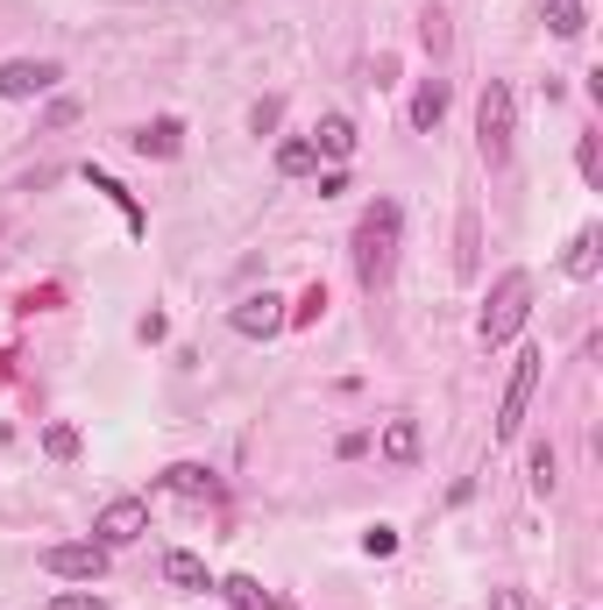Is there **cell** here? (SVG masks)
I'll return each mask as SVG.
<instances>
[{"label": "cell", "instance_id": "obj_16", "mask_svg": "<svg viewBox=\"0 0 603 610\" xmlns=\"http://www.w3.org/2000/svg\"><path fill=\"white\" fill-rule=\"evenodd\" d=\"M214 589H220V597H228L235 610H284L263 583H255V575H228V583H214Z\"/></svg>", "mask_w": 603, "mask_h": 610}, {"label": "cell", "instance_id": "obj_10", "mask_svg": "<svg viewBox=\"0 0 603 610\" xmlns=\"http://www.w3.org/2000/svg\"><path fill=\"white\" fill-rule=\"evenodd\" d=\"M405 122L419 128V136H433V128L447 122V79H419V93H412V114Z\"/></svg>", "mask_w": 603, "mask_h": 610}, {"label": "cell", "instance_id": "obj_6", "mask_svg": "<svg viewBox=\"0 0 603 610\" xmlns=\"http://www.w3.org/2000/svg\"><path fill=\"white\" fill-rule=\"evenodd\" d=\"M143 532H149V504H143V497L100 504V518H93V540H100V546H128V540H143Z\"/></svg>", "mask_w": 603, "mask_h": 610}, {"label": "cell", "instance_id": "obj_30", "mask_svg": "<svg viewBox=\"0 0 603 610\" xmlns=\"http://www.w3.org/2000/svg\"><path fill=\"white\" fill-rule=\"evenodd\" d=\"M79 122V100H50V114H43V128H71Z\"/></svg>", "mask_w": 603, "mask_h": 610}, {"label": "cell", "instance_id": "obj_31", "mask_svg": "<svg viewBox=\"0 0 603 610\" xmlns=\"http://www.w3.org/2000/svg\"><path fill=\"white\" fill-rule=\"evenodd\" d=\"M135 334H143V341H163V334H171V320H163V312H143V326H135Z\"/></svg>", "mask_w": 603, "mask_h": 610}, {"label": "cell", "instance_id": "obj_8", "mask_svg": "<svg viewBox=\"0 0 603 610\" xmlns=\"http://www.w3.org/2000/svg\"><path fill=\"white\" fill-rule=\"evenodd\" d=\"M228 326H235L241 341H270L284 326V299H277V291H249V299L228 312Z\"/></svg>", "mask_w": 603, "mask_h": 610}, {"label": "cell", "instance_id": "obj_24", "mask_svg": "<svg viewBox=\"0 0 603 610\" xmlns=\"http://www.w3.org/2000/svg\"><path fill=\"white\" fill-rule=\"evenodd\" d=\"M576 163H582V185H603V142H596V136H582Z\"/></svg>", "mask_w": 603, "mask_h": 610}, {"label": "cell", "instance_id": "obj_11", "mask_svg": "<svg viewBox=\"0 0 603 610\" xmlns=\"http://www.w3.org/2000/svg\"><path fill=\"white\" fill-rule=\"evenodd\" d=\"M312 157H334V163L355 157V122L349 114H327V122L312 128Z\"/></svg>", "mask_w": 603, "mask_h": 610}, {"label": "cell", "instance_id": "obj_4", "mask_svg": "<svg viewBox=\"0 0 603 610\" xmlns=\"http://www.w3.org/2000/svg\"><path fill=\"white\" fill-rule=\"evenodd\" d=\"M539 369H547V355H539V348H519L511 383H504V398H497V440H519L525 412H533V391H539Z\"/></svg>", "mask_w": 603, "mask_h": 610}, {"label": "cell", "instance_id": "obj_19", "mask_svg": "<svg viewBox=\"0 0 603 610\" xmlns=\"http://www.w3.org/2000/svg\"><path fill=\"white\" fill-rule=\"evenodd\" d=\"M320 312H327V285H320V277H312V285L298 291V306L284 312V326H320Z\"/></svg>", "mask_w": 603, "mask_h": 610}, {"label": "cell", "instance_id": "obj_2", "mask_svg": "<svg viewBox=\"0 0 603 610\" xmlns=\"http://www.w3.org/2000/svg\"><path fill=\"white\" fill-rule=\"evenodd\" d=\"M525 312H533V277H525V271H504V277L490 285V306L476 312L482 348H504V341L525 326Z\"/></svg>", "mask_w": 603, "mask_h": 610}, {"label": "cell", "instance_id": "obj_22", "mask_svg": "<svg viewBox=\"0 0 603 610\" xmlns=\"http://www.w3.org/2000/svg\"><path fill=\"white\" fill-rule=\"evenodd\" d=\"M43 454H50V461H71V454H79V426H65V419L43 426Z\"/></svg>", "mask_w": 603, "mask_h": 610}, {"label": "cell", "instance_id": "obj_7", "mask_svg": "<svg viewBox=\"0 0 603 610\" xmlns=\"http://www.w3.org/2000/svg\"><path fill=\"white\" fill-rule=\"evenodd\" d=\"M57 79H65V71H57L50 57H8V65H0V100H36V93H50Z\"/></svg>", "mask_w": 603, "mask_h": 610}, {"label": "cell", "instance_id": "obj_32", "mask_svg": "<svg viewBox=\"0 0 603 610\" xmlns=\"http://www.w3.org/2000/svg\"><path fill=\"white\" fill-rule=\"evenodd\" d=\"M490 610H525V597L519 589H490Z\"/></svg>", "mask_w": 603, "mask_h": 610}, {"label": "cell", "instance_id": "obj_18", "mask_svg": "<svg viewBox=\"0 0 603 610\" xmlns=\"http://www.w3.org/2000/svg\"><path fill=\"white\" fill-rule=\"evenodd\" d=\"M419 43H426L433 57H447V8H441V0H426V8H419Z\"/></svg>", "mask_w": 603, "mask_h": 610}, {"label": "cell", "instance_id": "obj_29", "mask_svg": "<svg viewBox=\"0 0 603 610\" xmlns=\"http://www.w3.org/2000/svg\"><path fill=\"white\" fill-rule=\"evenodd\" d=\"M50 610H107V597H93V589H65V597H50Z\"/></svg>", "mask_w": 603, "mask_h": 610}, {"label": "cell", "instance_id": "obj_1", "mask_svg": "<svg viewBox=\"0 0 603 610\" xmlns=\"http://www.w3.org/2000/svg\"><path fill=\"white\" fill-rule=\"evenodd\" d=\"M398 234H405V206L398 199H376L369 214L355 220V277H362V291H376L390 277V263H398Z\"/></svg>", "mask_w": 603, "mask_h": 610}, {"label": "cell", "instance_id": "obj_27", "mask_svg": "<svg viewBox=\"0 0 603 610\" xmlns=\"http://www.w3.org/2000/svg\"><path fill=\"white\" fill-rule=\"evenodd\" d=\"M65 306V285H36V291H22V312H57Z\"/></svg>", "mask_w": 603, "mask_h": 610}, {"label": "cell", "instance_id": "obj_25", "mask_svg": "<svg viewBox=\"0 0 603 610\" xmlns=\"http://www.w3.org/2000/svg\"><path fill=\"white\" fill-rule=\"evenodd\" d=\"M277 122H284V100H255L249 107V136H270Z\"/></svg>", "mask_w": 603, "mask_h": 610}, {"label": "cell", "instance_id": "obj_9", "mask_svg": "<svg viewBox=\"0 0 603 610\" xmlns=\"http://www.w3.org/2000/svg\"><path fill=\"white\" fill-rule=\"evenodd\" d=\"M128 142H135V157H178V150H185V122L163 114V122H143Z\"/></svg>", "mask_w": 603, "mask_h": 610}, {"label": "cell", "instance_id": "obj_21", "mask_svg": "<svg viewBox=\"0 0 603 610\" xmlns=\"http://www.w3.org/2000/svg\"><path fill=\"white\" fill-rule=\"evenodd\" d=\"M312 163H320V157H312V142H306V136H292V142H277V171H284V177H306V171H312Z\"/></svg>", "mask_w": 603, "mask_h": 610}, {"label": "cell", "instance_id": "obj_12", "mask_svg": "<svg viewBox=\"0 0 603 610\" xmlns=\"http://www.w3.org/2000/svg\"><path fill=\"white\" fill-rule=\"evenodd\" d=\"M419 448H426V434H419V419H390L384 426V461L390 469H412Z\"/></svg>", "mask_w": 603, "mask_h": 610}, {"label": "cell", "instance_id": "obj_26", "mask_svg": "<svg viewBox=\"0 0 603 610\" xmlns=\"http://www.w3.org/2000/svg\"><path fill=\"white\" fill-rule=\"evenodd\" d=\"M362 554H376V561L398 554V526H369V532H362Z\"/></svg>", "mask_w": 603, "mask_h": 610}, {"label": "cell", "instance_id": "obj_17", "mask_svg": "<svg viewBox=\"0 0 603 610\" xmlns=\"http://www.w3.org/2000/svg\"><path fill=\"white\" fill-rule=\"evenodd\" d=\"M163 490H178V497H214V469H200V461H171V469H163Z\"/></svg>", "mask_w": 603, "mask_h": 610}, {"label": "cell", "instance_id": "obj_5", "mask_svg": "<svg viewBox=\"0 0 603 610\" xmlns=\"http://www.w3.org/2000/svg\"><path fill=\"white\" fill-rule=\"evenodd\" d=\"M43 568L57 583H100L107 575V546L100 540H65V546H43Z\"/></svg>", "mask_w": 603, "mask_h": 610}, {"label": "cell", "instance_id": "obj_13", "mask_svg": "<svg viewBox=\"0 0 603 610\" xmlns=\"http://www.w3.org/2000/svg\"><path fill=\"white\" fill-rule=\"evenodd\" d=\"M86 185H93V192H107V199L121 206V220H128V234H149V214H143V206H135V192H121L107 171H93V163H86Z\"/></svg>", "mask_w": 603, "mask_h": 610}, {"label": "cell", "instance_id": "obj_20", "mask_svg": "<svg viewBox=\"0 0 603 610\" xmlns=\"http://www.w3.org/2000/svg\"><path fill=\"white\" fill-rule=\"evenodd\" d=\"M547 28H554V36H582V28H590L582 0H547Z\"/></svg>", "mask_w": 603, "mask_h": 610}, {"label": "cell", "instance_id": "obj_14", "mask_svg": "<svg viewBox=\"0 0 603 610\" xmlns=\"http://www.w3.org/2000/svg\"><path fill=\"white\" fill-rule=\"evenodd\" d=\"M596 249H603V228H582L576 242H568V256H561V271L576 277V285H590L596 277Z\"/></svg>", "mask_w": 603, "mask_h": 610}, {"label": "cell", "instance_id": "obj_23", "mask_svg": "<svg viewBox=\"0 0 603 610\" xmlns=\"http://www.w3.org/2000/svg\"><path fill=\"white\" fill-rule=\"evenodd\" d=\"M525 469H533V490H539V497H547V490L561 483V469H554V448H547V440H539V448L525 454Z\"/></svg>", "mask_w": 603, "mask_h": 610}, {"label": "cell", "instance_id": "obj_28", "mask_svg": "<svg viewBox=\"0 0 603 610\" xmlns=\"http://www.w3.org/2000/svg\"><path fill=\"white\" fill-rule=\"evenodd\" d=\"M476 242H482V220H476V214H462V277L476 271Z\"/></svg>", "mask_w": 603, "mask_h": 610}, {"label": "cell", "instance_id": "obj_15", "mask_svg": "<svg viewBox=\"0 0 603 610\" xmlns=\"http://www.w3.org/2000/svg\"><path fill=\"white\" fill-rule=\"evenodd\" d=\"M163 575H171L178 589H192V597H206V589H214L206 561H200V554H185V546H178V554H163Z\"/></svg>", "mask_w": 603, "mask_h": 610}, {"label": "cell", "instance_id": "obj_3", "mask_svg": "<svg viewBox=\"0 0 603 610\" xmlns=\"http://www.w3.org/2000/svg\"><path fill=\"white\" fill-rule=\"evenodd\" d=\"M511 136H519V93H511L504 79H490L482 100H476V150H482V163H504Z\"/></svg>", "mask_w": 603, "mask_h": 610}]
</instances>
